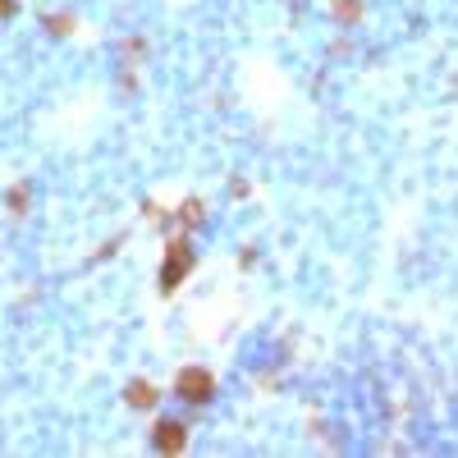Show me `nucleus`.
Masks as SVG:
<instances>
[{"label": "nucleus", "instance_id": "423d86ee", "mask_svg": "<svg viewBox=\"0 0 458 458\" xmlns=\"http://www.w3.org/2000/svg\"><path fill=\"white\" fill-rule=\"evenodd\" d=\"M330 14H335V23L353 28L362 19V0H330Z\"/></svg>", "mask_w": 458, "mask_h": 458}, {"label": "nucleus", "instance_id": "39448f33", "mask_svg": "<svg viewBox=\"0 0 458 458\" xmlns=\"http://www.w3.org/2000/svg\"><path fill=\"white\" fill-rule=\"evenodd\" d=\"M124 403L138 408V412H151L161 403V390L151 386V380H129V386H124Z\"/></svg>", "mask_w": 458, "mask_h": 458}, {"label": "nucleus", "instance_id": "0eeeda50", "mask_svg": "<svg viewBox=\"0 0 458 458\" xmlns=\"http://www.w3.org/2000/svg\"><path fill=\"white\" fill-rule=\"evenodd\" d=\"M23 207H28V188L14 183V188H10V216H23Z\"/></svg>", "mask_w": 458, "mask_h": 458}, {"label": "nucleus", "instance_id": "6e6552de", "mask_svg": "<svg viewBox=\"0 0 458 458\" xmlns=\"http://www.w3.org/2000/svg\"><path fill=\"white\" fill-rule=\"evenodd\" d=\"M47 23H51V32H55V37H69V32H73V14H51Z\"/></svg>", "mask_w": 458, "mask_h": 458}, {"label": "nucleus", "instance_id": "7ed1b4c3", "mask_svg": "<svg viewBox=\"0 0 458 458\" xmlns=\"http://www.w3.org/2000/svg\"><path fill=\"white\" fill-rule=\"evenodd\" d=\"M147 440L157 454H183L188 449V422H179V417H157V427H151Z\"/></svg>", "mask_w": 458, "mask_h": 458}, {"label": "nucleus", "instance_id": "f03ea898", "mask_svg": "<svg viewBox=\"0 0 458 458\" xmlns=\"http://www.w3.org/2000/svg\"><path fill=\"white\" fill-rule=\"evenodd\" d=\"M170 390H174V399H179V403L202 408V403H211V399H216V371H211V367H202V362H188V367H179V371H174Z\"/></svg>", "mask_w": 458, "mask_h": 458}, {"label": "nucleus", "instance_id": "20e7f679", "mask_svg": "<svg viewBox=\"0 0 458 458\" xmlns=\"http://www.w3.org/2000/svg\"><path fill=\"white\" fill-rule=\"evenodd\" d=\"M207 225V202L202 198H183L174 211H170V229L174 234H193V229Z\"/></svg>", "mask_w": 458, "mask_h": 458}, {"label": "nucleus", "instance_id": "f257e3e1", "mask_svg": "<svg viewBox=\"0 0 458 458\" xmlns=\"http://www.w3.org/2000/svg\"><path fill=\"white\" fill-rule=\"evenodd\" d=\"M193 266H198L193 239H188V234H170V243H165V252H161V271H157L161 293H165V298L179 293V289L188 284V276H193Z\"/></svg>", "mask_w": 458, "mask_h": 458}]
</instances>
